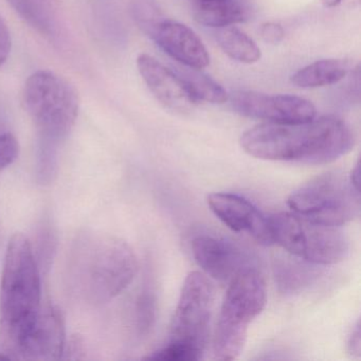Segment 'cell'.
Segmentation results:
<instances>
[{
	"label": "cell",
	"instance_id": "22",
	"mask_svg": "<svg viewBox=\"0 0 361 361\" xmlns=\"http://www.w3.org/2000/svg\"><path fill=\"white\" fill-rule=\"evenodd\" d=\"M130 12L137 26L149 37L158 25L166 20L156 0H132Z\"/></svg>",
	"mask_w": 361,
	"mask_h": 361
},
{
	"label": "cell",
	"instance_id": "5",
	"mask_svg": "<svg viewBox=\"0 0 361 361\" xmlns=\"http://www.w3.org/2000/svg\"><path fill=\"white\" fill-rule=\"evenodd\" d=\"M214 289L204 274L193 271L187 276L175 310L170 337L164 348L147 359L196 361L204 356L210 334Z\"/></svg>",
	"mask_w": 361,
	"mask_h": 361
},
{
	"label": "cell",
	"instance_id": "19",
	"mask_svg": "<svg viewBox=\"0 0 361 361\" xmlns=\"http://www.w3.org/2000/svg\"><path fill=\"white\" fill-rule=\"evenodd\" d=\"M215 39L224 54L243 64H255L261 60V49L244 31L234 26L216 29Z\"/></svg>",
	"mask_w": 361,
	"mask_h": 361
},
{
	"label": "cell",
	"instance_id": "26",
	"mask_svg": "<svg viewBox=\"0 0 361 361\" xmlns=\"http://www.w3.org/2000/svg\"><path fill=\"white\" fill-rule=\"evenodd\" d=\"M348 346V350L353 356H360V324H359V321L350 334Z\"/></svg>",
	"mask_w": 361,
	"mask_h": 361
},
{
	"label": "cell",
	"instance_id": "16",
	"mask_svg": "<svg viewBox=\"0 0 361 361\" xmlns=\"http://www.w3.org/2000/svg\"><path fill=\"white\" fill-rule=\"evenodd\" d=\"M310 264L291 255L276 257L274 276L279 290L284 295H295L316 282L319 272Z\"/></svg>",
	"mask_w": 361,
	"mask_h": 361
},
{
	"label": "cell",
	"instance_id": "3",
	"mask_svg": "<svg viewBox=\"0 0 361 361\" xmlns=\"http://www.w3.org/2000/svg\"><path fill=\"white\" fill-rule=\"evenodd\" d=\"M69 281L86 303L103 305L128 288L138 271L132 247L117 236L84 232L73 243Z\"/></svg>",
	"mask_w": 361,
	"mask_h": 361
},
{
	"label": "cell",
	"instance_id": "1",
	"mask_svg": "<svg viewBox=\"0 0 361 361\" xmlns=\"http://www.w3.org/2000/svg\"><path fill=\"white\" fill-rule=\"evenodd\" d=\"M240 142L259 159L324 164L350 153L355 135L343 120L325 116L299 123L266 122L246 130Z\"/></svg>",
	"mask_w": 361,
	"mask_h": 361
},
{
	"label": "cell",
	"instance_id": "15",
	"mask_svg": "<svg viewBox=\"0 0 361 361\" xmlns=\"http://www.w3.org/2000/svg\"><path fill=\"white\" fill-rule=\"evenodd\" d=\"M193 16L198 24L219 29L246 22L250 10L244 0H196Z\"/></svg>",
	"mask_w": 361,
	"mask_h": 361
},
{
	"label": "cell",
	"instance_id": "18",
	"mask_svg": "<svg viewBox=\"0 0 361 361\" xmlns=\"http://www.w3.org/2000/svg\"><path fill=\"white\" fill-rule=\"evenodd\" d=\"M173 71L180 78L190 96L196 103L206 102L211 104H223L227 102L229 94L216 81L202 73L200 69L177 65Z\"/></svg>",
	"mask_w": 361,
	"mask_h": 361
},
{
	"label": "cell",
	"instance_id": "4",
	"mask_svg": "<svg viewBox=\"0 0 361 361\" xmlns=\"http://www.w3.org/2000/svg\"><path fill=\"white\" fill-rule=\"evenodd\" d=\"M23 103L37 132V179L48 185L58 173L61 145L77 121L79 98L66 80L39 71L27 80Z\"/></svg>",
	"mask_w": 361,
	"mask_h": 361
},
{
	"label": "cell",
	"instance_id": "25",
	"mask_svg": "<svg viewBox=\"0 0 361 361\" xmlns=\"http://www.w3.org/2000/svg\"><path fill=\"white\" fill-rule=\"evenodd\" d=\"M11 35L7 25L0 16V66H3L7 62L10 54H11Z\"/></svg>",
	"mask_w": 361,
	"mask_h": 361
},
{
	"label": "cell",
	"instance_id": "21",
	"mask_svg": "<svg viewBox=\"0 0 361 361\" xmlns=\"http://www.w3.org/2000/svg\"><path fill=\"white\" fill-rule=\"evenodd\" d=\"M156 320V298L149 286L143 287L134 308V326L139 337H147Z\"/></svg>",
	"mask_w": 361,
	"mask_h": 361
},
{
	"label": "cell",
	"instance_id": "20",
	"mask_svg": "<svg viewBox=\"0 0 361 361\" xmlns=\"http://www.w3.org/2000/svg\"><path fill=\"white\" fill-rule=\"evenodd\" d=\"M18 16L43 35H52L54 16L51 0H8Z\"/></svg>",
	"mask_w": 361,
	"mask_h": 361
},
{
	"label": "cell",
	"instance_id": "27",
	"mask_svg": "<svg viewBox=\"0 0 361 361\" xmlns=\"http://www.w3.org/2000/svg\"><path fill=\"white\" fill-rule=\"evenodd\" d=\"M325 8L338 7L342 3V0H321Z\"/></svg>",
	"mask_w": 361,
	"mask_h": 361
},
{
	"label": "cell",
	"instance_id": "7",
	"mask_svg": "<svg viewBox=\"0 0 361 361\" xmlns=\"http://www.w3.org/2000/svg\"><path fill=\"white\" fill-rule=\"evenodd\" d=\"M293 213L329 227L345 225L360 215V192L350 175L327 172L310 179L288 198Z\"/></svg>",
	"mask_w": 361,
	"mask_h": 361
},
{
	"label": "cell",
	"instance_id": "2",
	"mask_svg": "<svg viewBox=\"0 0 361 361\" xmlns=\"http://www.w3.org/2000/svg\"><path fill=\"white\" fill-rule=\"evenodd\" d=\"M43 306L32 246L24 234H14L8 244L0 283V359L20 360Z\"/></svg>",
	"mask_w": 361,
	"mask_h": 361
},
{
	"label": "cell",
	"instance_id": "23",
	"mask_svg": "<svg viewBox=\"0 0 361 361\" xmlns=\"http://www.w3.org/2000/svg\"><path fill=\"white\" fill-rule=\"evenodd\" d=\"M20 153L18 140L11 133L0 134V172L11 166Z\"/></svg>",
	"mask_w": 361,
	"mask_h": 361
},
{
	"label": "cell",
	"instance_id": "8",
	"mask_svg": "<svg viewBox=\"0 0 361 361\" xmlns=\"http://www.w3.org/2000/svg\"><path fill=\"white\" fill-rule=\"evenodd\" d=\"M268 219L274 244L298 259L331 265L348 257L350 244L339 227L312 223L295 213H278Z\"/></svg>",
	"mask_w": 361,
	"mask_h": 361
},
{
	"label": "cell",
	"instance_id": "12",
	"mask_svg": "<svg viewBox=\"0 0 361 361\" xmlns=\"http://www.w3.org/2000/svg\"><path fill=\"white\" fill-rule=\"evenodd\" d=\"M149 39L179 65L202 71L210 64V56L202 39L180 23L166 18Z\"/></svg>",
	"mask_w": 361,
	"mask_h": 361
},
{
	"label": "cell",
	"instance_id": "24",
	"mask_svg": "<svg viewBox=\"0 0 361 361\" xmlns=\"http://www.w3.org/2000/svg\"><path fill=\"white\" fill-rule=\"evenodd\" d=\"M259 35L265 43L278 45L285 37L284 29L278 23L268 22L262 25Z\"/></svg>",
	"mask_w": 361,
	"mask_h": 361
},
{
	"label": "cell",
	"instance_id": "14",
	"mask_svg": "<svg viewBox=\"0 0 361 361\" xmlns=\"http://www.w3.org/2000/svg\"><path fill=\"white\" fill-rule=\"evenodd\" d=\"M65 350V324L56 306L44 304L39 322L23 348L20 360H58Z\"/></svg>",
	"mask_w": 361,
	"mask_h": 361
},
{
	"label": "cell",
	"instance_id": "17",
	"mask_svg": "<svg viewBox=\"0 0 361 361\" xmlns=\"http://www.w3.org/2000/svg\"><path fill=\"white\" fill-rule=\"evenodd\" d=\"M350 68V63L346 60L326 59L316 61L293 73L291 83L297 87L306 90L333 85L342 81Z\"/></svg>",
	"mask_w": 361,
	"mask_h": 361
},
{
	"label": "cell",
	"instance_id": "11",
	"mask_svg": "<svg viewBox=\"0 0 361 361\" xmlns=\"http://www.w3.org/2000/svg\"><path fill=\"white\" fill-rule=\"evenodd\" d=\"M208 204L230 229L248 234L265 246L274 244L269 219L252 202L235 194L213 193L208 196Z\"/></svg>",
	"mask_w": 361,
	"mask_h": 361
},
{
	"label": "cell",
	"instance_id": "10",
	"mask_svg": "<svg viewBox=\"0 0 361 361\" xmlns=\"http://www.w3.org/2000/svg\"><path fill=\"white\" fill-rule=\"evenodd\" d=\"M192 255L207 276L230 282L245 268L255 266L252 257L238 245L221 236L200 233L191 242Z\"/></svg>",
	"mask_w": 361,
	"mask_h": 361
},
{
	"label": "cell",
	"instance_id": "28",
	"mask_svg": "<svg viewBox=\"0 0 361 361\" xmlns=\"http://www.w3.org/2000/svg\"><path fill=\"white\" fill-rule=\"evenodd\" d=\"M190 1H192V3H194V1H196V0H190Z\"/></svg>",
	"mask_w": 361,
	"mask_h": 361
},
{
	"label": "cell",
	"instance_id": "9",
	"mask_svg": "<svg viewBox=\"0 0 361 361\" xmlns=\"http://www.w3.org/2000/svg\"><path fill=\"white\" fill-rule=\"evenodd\" d=\"M232 109L238 115L267 123H299L317 116L310 101L289 94H267L253 90H236L229 94Z\"/></svg>",
	"mask_w": 361,
	"mask_h": 361
},
{
	"label": "cell",
	"instance_id": "13",
	"mask_svg": "<svg viewBox=\"0 0 361 361\" xmlns=\"http://www.w3.org/2000/svg\"><path fill=\"white\" fill-rule=\"evenodd\" d=\"M137 67L149 92L166 109L187 113L197 104L177 73L153 56L140 54L137 59Z\"/></svg>",
	"mask_w": 361,
	"mask_h": 361
},
{
	"label": "cell",
	"instance_id": "6",
	"mask_svg": "<svg viewBox=\"0 0 361 361\" xmlns=\"http://www.w3.org/2000/svg\"><path fill=\"white\" fill-rule=\"evenodd\" d=\"M266 301L265 281L257 266L245 268L230 281L213 338L215 359L233 360L240 356L249 324L263 312Z\"/></svg>",
	"mask_w": 361,
	"mask_h": 361
}]
</instances>
